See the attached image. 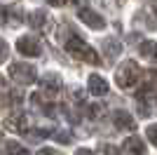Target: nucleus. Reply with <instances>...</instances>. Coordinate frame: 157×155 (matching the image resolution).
I'll use <instances>...</instances> for the list:
<instances>
[{"label":"nucleus","instance_id":"6","mask_svg":"<svg viewBox=\"0 0 157 155\" xmlns=\"http://www.w3.org/2000/svg\"><path fill=\"white\" fill-rule=\"evenodd\" d=\"M17 50H19L24 57H40V54H42L40 40H35L33 35H21V38L17 40Z\"/></svg>","mask_w":157,"mask_h":155},{"label":"nucleus","instance_id":"7","mask_svg":"<svg viewBox=\"0 0 157 155\" xmlns=\"http://www.w3.org/2000/svg\"><path fill=\"white\" fill-rule=\"evenodd\" d=\"M28 24L33 26V28H38V31H42V33H49L52 31V17L45 12V10H33L31 14H28Z\"/></svg>","mask_w":157,"mask_h":155},{"label":"nucleus","instance_id":"10","mask_svg":"<svg viewBox=\"0 0 157 155\" xmlns=\"http://www.w3.org/2000/svg\"><path fill=\"white\" fill-rule=\"evenodd\" d=\"M113 125L117 129H127V132H134V129H136V120H134V115H129L127 110H115V113H113Z\"/></svg>","mask_w":157,"mask_h":155},{"label":"nucleus","instance_id":"1","mask_svg":"<svg viewBox=\"0 0 157 155\" xmlns=\"http://www.w3.org/2000/svg\"><path fill=\"white\" fill-rule=\"evenodd\" d=\"M66 50H68V54H71L73 59H78V61H85V64H101V61H98L96 50H94L89 42H85L82 38H78V35L68 38Z\"/></svg>","mask_w":157,"mask_h":155},{"label":"nucleus","instance_id":"19","mask_svg":"<svg viewBox=\"0 0 157 155\" xmlns=\"http://www.w3.org/2000/svg\"><path fill=\"white\" fill-rule=\"evenodd\" d=\"M145 136H148V141H150L152 146H157V122L148 125V129H145Z\"/></svg>","mask_w":157,"mask_h":155},{"label":"nucleus","instance_id":"8","mask_svg":"<svg viewBox=\"0 0 157 155\" xmlns=\"http://www.w3.org/2000/svg\"><path fill=\"white\" fill-rule=\"evenodd\" d=\"M101 52H103V57L108 61H115V59L122 54V42L115 38H103L101 40Z\"/></svg>","mask_w":157,"mask_h":155},{"label":"nucleus","instance_id":"13","mask_svg":"<svg viewBox=\"0 0 157 155\" xmlns=\"http://www.w3.org/2000/svg\"><path fill=\"white\" fill-rule=\"evenodd\" d=\"M141 57H143L145 61H150V64H157V42L145 40L143 45H141Z\"/></svg>","mask_w":157,"mask_h":155},{"label":"nucleus","instance_id":"15","mask_svg":"<svg viewBox=\"0 0 157 155\" xmlns=\"http://www.w3.org/2000/svg\"><path fill=\"white\" fill-rule=\"evenodd\" d=\"M52 139H54V141H59V143H63V146H68V143L73 141V134L68 132V129H54Z\"/></svg>","mask_w":157,"mask_h":155},{"label":"nucleus","instance_id":"9","mask_svg":"<svg viewBox=\"0 0 157 155\" xmlns=\"http://www.w3.org/2000/svg\"><path fill=\"white\" fill-rule=\"evenodd\" d=\"M87 87H89V92H92L94 97H105L108 92H110V87H108V80H105L103 75H89V82H87Z\"/></svg>","mask_w":157,"mask_h":155},{"label":"nucleus","instance_id":"23","mask_svg":"<svg viewBox=\"0 0 157 155\" xmlns=\"http://www.w3.org/2000/svg\"><path fill=\"white\" fill-rule=\"evenodd\" d=\"M0 24H7V10L0 5Z\"/></svg>","mask_w":157,"mask_h":155},{"label":"nucleus","instance_id":"11","mask_svg":"<svg viewBox=\"0 0 157 155\" xmlns=\"http://www.w3.org/2000/svg\"><path fill=\"white\" fill-rule=\"evenodd\" d=\"M122 150L127 155H145V143L141 136H127L122 143Z\"/></svg>","mask_w":157,"mask_h":155},{"label":"nucleus","instance_id":"22","mask_svg":"<svg viewBox=\"0 0 157 155\" xmlns=\"http://www.w3.org/2000/svg\"><path fill=\"white\" fill-rule=\"evenodd\" d=\"M68 0H47V5H52V7H63Z\"/></svg>","mask_w":157,"mask_h":155},{"label":"nucleus","instance_id":"5","mask_svg":"<svg viewBox=\"0 0 157 155\" xmlns=\"http://www.w3.org/2000/svg\"><path fill=\"white\" fill-rule=\"evenodd\" d=\"M136 113L141 117H152L157 113V97L152 92H141L136 97Z\"/></svg>","mask_w":157,"mask_h":155},{"label":"nucleus","instance_id":"18","mask_svg":"<svg viewBox=\"0 0 157 155\" xmlns=\"http://www.w3.org/2000/svg\"><path fill=\"white\" fill-rule=\"evenodd\" d=\"M96 155H117V148L110 146V143H101L96 148Z\"/></svg>","mask_w":157,"mask_h":155},{"label":"nucleus","instance_id":"20","mask_svg":"<svg viewBox=\"0 0 157 155\" xmlns=\"http://www.w3.org/2000/svg\"><path fill=\"white\" fill-rule=\"evenodd\" d=\"M7 54H10V47H7V42H2V40H0V64L7 59Z\"/></svg>","mask_w":157,"mask_h":155},{"label":"nucleus","instance_id":"3","mask_svg":"<svg viewBox=\"0 0 157 155\" xmlns=\"http://www.w3.org/2000/svg\"><path fill=\"white\" fill-rule=\"evenodd\" d=\"M10 78L17 85H31L38 80V71H35V66L26 64V61H17L10 66Z\"/></svg>","mask_w":157,"mask_h":155},{"label":"nucleus","instance_id":"4","mask_svg":"<svg viewBox=\"0 0 157 155\" xmlns=\"http://www.w3.org/2000/svg\"><path fill=\"white\" fill-rule=\"evenodd\" d=\"M75 2H80L78 17H80V21H82V24H87L89 28H94V31H101V28H105V19L96 12V10H92V7H85V5H82L85 0H75Z\"/></svg>","mask_w":157,"mask_h":155},{"label":"nucleus","instance_id":"16","mask_svg":"<svg viewBox=\"0 0 157 155\" xmlns=\"http://www.w3.org/2000/svg\"><path fill=\"white\" fill-rule=\"evenodd\" d=\"M5 150H7L10 155H31L24 146H19L17 141H7V143H5Z\"/></svg>","mask_w":157,"mask_h":155},{"label":"nucleus","instance_id":"17","mask_svg":"<svg viewBox=\"0 0 157 155\" xmlns=\"http://www.w3.org/2000/svg\"><path fill=\"white\" fill-rule=\"evenodd\" d=\"M145 92H152V89H157V73H148L145 75V87H143Z\"/></svg>","mask_w":157,"mask_h":155},{"label":"nucleus","instance_id":"21","mask_svg":"<svg viewBox=\"0 0 157 155\" xmlns=\"http://www.w3.org/2000/svg\"><path fill=\"white\" fill-rule=\"evenodd\" d=\"M35 155H61L59 150H54V148H40Z\"/></svg>","mask_w":157,"mask_h":155},{"label":"nucleus","instance_id":"24","mask_svg":"<svg viewBox=\"0 0 157 155\" xmlns=\"http://www.w3.org/2000/svg\"><path fill=\"white\" fill-rule=\"evenodd\" d=\"M75 155H94V153L89 148H78V153H75Z\"/></svg>","mask_w":157,"mask_h":155},{"label":"nucleus","instance_id":"2","mask_svg":"<svg viewBox=\"0 0 157 155\" xmlns=\"http://www.w3.org/2000/svg\"><path fill=\"white\" fill-rule=\"evenodd\" d=\"M141 78H143V73H141V68H138V64L134 61V59L124 61V64L115 71V82H117L122 89H131V87H136V85L141 82Z\"/></svg>","mask_w":157,"mask_h":155},{"label":"nucleus","instance_id":"14","mask_svg":"<svg viewBox=\"0 0 157 155\" xmlns=\"http://www.w3.org/2000/svg\"><path fill=\"white\" fill-rule=\"evenodd\" d=\"M5 127L7 129H12V132H19V134H24L26 132V117L24 115H12V117H7L5 120Z\"/></svg>","mask_w":157,"mask_h":155},{"label":"nucleus","instance_id":"12","mask_svg":"<svg viewBox=\"0 0 157 155\" xmlns=\"http://www.w3.org/2000/svg\"><path fill=\"white\" fill-rule=\"evenodd\" d=\"M40 85H42V89H47V92H59L61 89V75L59 73H45L42 80H40Z\"/></svg>","mask_w":157,"mask_h":155}]
</instances>
